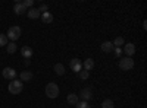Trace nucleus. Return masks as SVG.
Here are the masks:
<instances>
[{
    "mask_svg": "<svg viewBox=\"0 0 147 108\" xmlns=\"http://www.w3.org/2000/svg\"><path fill=\"white\" fill-rule=\"evenodd\" d=\"M46 95L50 99H56L59 97V86L56 85L55 82H50L46 85Z\"/></svg>",
    "mask_w": 147,
    "mask_h": 108,
    "instance_id": "f257e3e1",
    "label": "nucleus"
},
{
    "mask_svg": "<svg viewBox=\"0 0 147 108\" xmlns=\"http://www.w3.org/2000/svg\"><path fill=\"white\" fill-rule=\"evenodd\" d=\"M19 80L21 82H30V80H32V72H30V70L21 72V79Z\"/></svg>",
    "mask_w": 147,
    "mask_h": 108,
    "instance_id": "f8f14e48",
    "label": "nucleus"
},
{
    "mask_svg": "<svg viewBox=\"0 0 147 108\" xmlns=\"http://www.w3.org/2000/svg\"><path fill=\"white\" fill-rule=\"evenodd\" d=\"M69 67L72 72H75V73H80V72L82 70V62L80 58H72L69 62Z\"/></svg>",
    "mask_w": 147,
    "mask_h": 108,
    "instance_id": "39448f33",
    "label": "nucleus"
},
{
    "mask_svg": "<svg viewBox=\"0 0 147 108\" xmlns=\"http://www.w3.org/2000/svg\"><path fill=\"white\" fill-rule=\"evenodd\" d=\"M80 97L87 102V101H90L91 98H93V91H91V88H84V89H81V92H80Z\"/></svg>",
    "mask_w": 147,
    "mask_h": 108,
    "instance_id": "6e6552de",
    "label": "nucleus"
},
{
    "mask_svg": "<svg viewBox=\"0 0 147 108\" xmlns=\"http://www.w3.org/2000/svg\"><path fill=\"white\" fill-rule=\"evenodd\" d=\"M6 50H7L9 54H13V53H16V50H18V45H16L15 42H9V44L6 45Z\"/></svg>",
    "mask_w": 147,
    "mask_h": 108,
    "instance_id": "6ab92c4d",
    "label": "nucleus"
},
{
    "mask_svg": "<svg viewBox=\"0 0 147 108\" xmlns=\"http://www.w3.org/2000/svg\"><path fill=\"white\" fill-rule=\"evenodd\" d=\"M102 108H115V104H113L112 99H103Z\"/></svg>",
    "mask_w": 147,
    "mask_h": 108,
    "instance_id": "aec40b11",
    "label": "nucleus"
},
{
    "mask_svg": "<svg viewBox=\"0 0 147 108\" xmlns=\"http://www.w3.org/2000/svg\"><path fill=\"white\" fill-rule=\"evenodd\" d=\"M22 5H24V6H25L27 9H28V7L31 9V7L34 6V0H25V2H22Z\"/></svg>",
    "mask_w": 147,
    "mask_h": 108,
    "instance_id": "b1692460",
    "label": "nucleus"
},
{
    "mask_svg": "<svg viewBox=\"0 0 147 108\" xmlns=\"http://www.w3.org/2000/svg\"><path fill=\"white\" fill-rule=\"evenodd\" d=\"M47 10H49V6H47V5H41V6L38 7V12H40V13H46Z\"/></svg>",
    "mask_w": 147,
    "mask_h": 108,
    "instance_id": "a878e982",
    "label": "nucleus"
},
{
    "mask_svg": "<svg viewBox=\"0 0 147 108\" xmlns=\"http://www.w3.org/2000/svg\"><path fill=\"white\" fill-rule=\"evenodd\" d=\"M122 51L125 53V56H127V57H132L134 54H136V45H134L132 42L124 44V48H122Z\"/></svg>",
    "mask_w": 147,
    "mask_h": 108,
    "instance_id": "0eeeda50",
    "label": "nucleus"
},
{
    "mask_svg": "<svg viewBox=\"0 0 147 108\" xmlns=\"http://www.w3.org/2000/svg\"><path fill=\"white\" fill-rule=\"evenodd\" d=\"M3 78L5 79H7V80H13L15 78H16V70L15 69H12V67H6V69H3Z\"/></svg>",
    "mask_w": 147,
    "mask_h": 108,
    "instance_id": "423d86ee",
    "label": "nucleus"
},
{
    "mask_svg": "<svg viewBox=\"0 0 147 108\" xmlns=\"http://www.w3.org/2000/svg\"><path fill=\"white\" fill-rule=\"evenodd\" d=\"M21 32H22V29H21V27H10L9 28V31H7V34H6V37H7V40H10L12 42H15L19 37H21Z\"/></svg>",
    "mask_w": 147,
    "mask_h": 108,
    "instance_id": "20e7f679",
    "label": "nucleus"
},
{
    "mask_svg": "<svg viewBox=\"0 0 147 108\" xmlns=\"http://www.w3.org/2000/svg\"><path fill=\"white\" fill-rule=\"evenodd\" d=\"M41 21L43 23H52L53 22V15L50 13V12H46V13H41Z\"/></svg>",
    "mask_w": 147,
    "mask_h": 108,
    "instance_id": "2eb2a0df",
    "label": "nucleus"
},
{
    "mask_svg": "<svg viewBox=\"0 0 147 108\" xmlns=\"http://www.w3.org/2000/svg\"><path fill=\"white\" fill-rule=\"evenodd\" d=\"M88 76H90V72H87V70H81V72H80V78H81L82 80L88 79Z\"/></svg>",
    "mask_w": 147,
    "mask_h": 108,
    "instance_id": "4be33fe9",
    "label": "nucleus"
},
{
    "mask_svg": "<svg viewBox=\"0 0 147 108\" xmlns=\"http://www.w3.org/2000/svg\"><path fill=\"white\" fill-rule=\"evenodd\" d=\"M9 44V40L5 34H0V47H6Z\"/></svg>",
    "mask_w": 147,
    "mask_h": 108,
    "instance_id": "412c9836",
    "label": "nucleus"
},
{
    "mask_svg": "<svg viewBox=\"0 0 147 108\" xmlns=\"http://www.w3.org/2000/svg\"><path fill=\"white\" fill-rule=\"evenodd\" d=\"M118 66H119V69H121V70L128 72V70H131V69L134 67V60H132L131 57H127V56H125L124 58H119Z\"/></svg>",
    "mask_w": 147,
    "mask_h": 108,
    "instance_id": "7ed1b4c3",
    "label": "nucleus"
},
{
    "mask_svg": "<svg viewBox=\"0 0 147 108\" xmlns=\"http://www.w3.org/2000/svg\"><path fill=\"white\" fill-rule=\"evenodd\" d=\"M13 10H15V13H16V15H24V13H27V10H28V9L22 5V2H18V3H15Z\"/></svg>",
    "mask_w": 147,
    "mask_h": 108,
    "instance_id": "9d476101",
    "label": "nucleus"
},
{
    "mask_svg": "<svg viewBox=\"0 0 147 108\" xmlns=\"http://www.w3.org/2000/svg\"><path fill=\"white\" fill-rule=\"evenodd\" d=\"M77 108H91V107L88 105V102L81 101V102H78V104H77Z\"/></svg>",
    "mask_w": 147,
    "mask_h": 108,
    "instance_id": "393cba45",
    "label": "nucleus"
},
{
    "mask_svg": "<svg viewBox=\"0 0 147 108\" xmlns=\"http://www.w3.org/2000/svg\"><path fill=\"white\" fill-rule=\"evenodd\" d=\"M21 54H22V57L25 58V60H30L32 57V48H31V47H28V45L22 47V48H21Z\"/></svg>",
    "mask_w": 147,
    "mask_h": 108,
    "instance_id": "1a4fd4ad",
    "label": "nucleus"
},
{
    "mask_svg": "<svg viewBox=\"0 0 147 108\" xmlns=\"http://www.w3.org/2000/svg\"><path fill=\"white\" fill-rule=\"evenodd\" d=\"M27 15H28L30 19H38V18L41 16V13L38 12V9H35V7L28 9V10H27Z\"/></svg>",
    "mask_w": 147,
    "mask_h": 108,
    "instance_id": "9b49d317",
    "label": "nucleus"
},
{
    "mask_svg": "<svg viewBox=\"0 0 147 108\" xmlns=\"http://www.w3.org/2000/svg\"><path fill=\"white\" fill-rule=\"evenodd\" d=\"M113 51H115V56H116L118 58H121L122 53H124V51H122V48H121V47H115V48H113Z\"/></svg>",
    "mask_w": 147,
    "mask_h": 108,
    "instance_id": "5701e85b",
    "label": "nucleus"
},
{
    "mask_svg": "<svg viewBox=\"0 0 147 108\" xmlns=\"http://www.w3.org/2000/svg\"><path fill=\"white\" fill-rule=\"evenodd\" d=\"M53 70L56 72V75H59V76L65 75V66H63L62 63H56V64L53 66Z\"/></svg>",
    "mask_w": 147,
    "mask_h": 108,
    "instance_id": "dca6fc26",
    "label": "nucleus"
},
{
    "mask_svg": "<svg viewBox=\"0 0 147 108\" xmlns=\"http://www.w3.org/2000/svg\"><path fill=\"white\" fill-rule=\"evenodd\" d=\"M7 89H9V93H12V95H18V93L22 92L24 85H22V82H21L19 79H13V80H10Z\"/></svg>",
    "mask_w": 147,
    "mask_h": 108,
    "instance_id": "f03ea898",
    "label": "nucleus"
},
{
    "mask_svg": "<svg viewBox=\"0 0 147 108\" xmlns=\"http://www.w3.org/2000/svg\"><path fill=\"white\" fill-rule=\"evenodd\" d=\"M113 44H112V41H105L103 44H102V51L103 53H112L113 51Z\"/></svg>",
    "mask_w": 147,
    "mask_h": 108,
    "instance_id": "ddd939ff",
    "label": "nucleus"
},
{
    "mask_svg": "<svg viewBox=\"0 0 147 108\" xmlns=\"http://www.w3.org/2000/svg\"><path fill=\"white\" fill-rule=\"evenodd\" d=\"M112 44H113V47H124V44H125V40L122 38V37H116L113 41H112Z\"/></svg>",
    "mask_w": 147,
    "mask_h": 108,
    "instance_id": "a211bd4d",
    "label": "nucleus"
},
{
    "mask_svg": "<svg viewBox=\"0 0 147 108\" xmlns=\"http://www.w3.org/2000/svg\"><path fill=\"white\" fill-rule=\"evenodd\" d=\"M82 67H84V70H87V72L93 70V67H94V60H93V58H87V60L82 63Z\"/></svg>",
    "mask_w": 147,
    "mask_h": 108,
    "instance_id": "f3484780",
    "label": "nucleus"
},
{
    "mask_svg": "<svg viewBox=\"0 0 147 108\" xmlns=\"http://www.w3.org/2000/svg\"><path fill=\"white\" fill-rule=\"evenodd\" d=\"M66 101H68V104H71V105H77V104L80 102L78 95H77V93H68Z\"/></svg>",
    "mask_w": 147,
    "mask_h": 108,
    "instance_id": "4468645a",
    "label": "nucleus"
}]
</instances>
